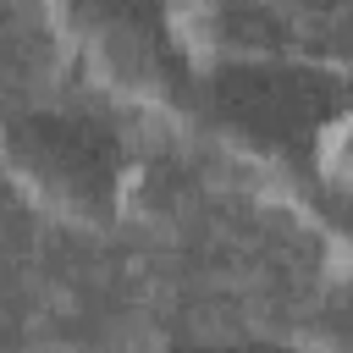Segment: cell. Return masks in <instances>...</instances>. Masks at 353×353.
Returning <instances> with one entry per match:
<instances>
[{"instance_id": "obj_3", "label": "cell", "mask_w": 353, "mask_h": 353, "mask_svg": "<svg viewBox=\"0 0 353 353\" xmlns=\"http://www.w3.org/2000/svg\"><path fill=\"white\" fill-rule=\"evenodd\" d=\"M160 353H314V347L270 342V336H182V342H165Z\"/></svg>"}, {"instance_id": "obj_1", "label": "cell", "mask_w": 353, "mask_h": 353, "mask_svg": "<svg viewBox=\"0 0 353 353\" xmlns=\"http://www.w3.org/2000/svg\"><path fill=\"white\" fill-rule=\"evenodd\" d=\"M270 193L320 210L353 188V72L265 44H210L176 11V66L154 105Z\"/></svg>"}, {"instance_id": "obj_2", "label": "cell", "mask_w": 353, "mask_h": 353, "mask_svg": "<svg viewBox=\"0 0 353 353\" xmlns=\"http://www.w3.org/2000/svg\"><path fill=\"white\" fill-rule=\"evenodd\" d=\"M0 171L66 226H116L138 199V149L99 110L33 105L0 121Z\"/></svg>"}]
</instances>
